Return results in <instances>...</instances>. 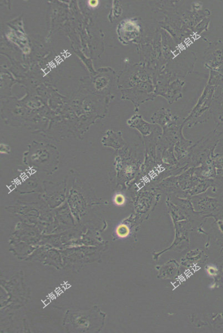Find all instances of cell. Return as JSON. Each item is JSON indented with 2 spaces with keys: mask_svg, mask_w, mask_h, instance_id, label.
<instances>
[{
  "mask_svg": "<svg viewBox=\"0 0 223 333\" xmlns=\"http://www.w3.org/2000/svg\"><path fill=\"white\" fill-rule=\"evenodd\" d=\"M116 233L118 237L124 238L129 236L130 231L129 228L126 225H121L117 228Z\"/></svg>",
  "mask_w": 223,
  "mask_h": 333,
  "instance_id": "1",
  "label": "cell"
},
{
  "mask_svg": "<svg viewBox=\"0 0 223 333\" xmlns=\"http://www.w3.org/2000/svg\"><path fill=\"white\" fill-rule=\"evenodd\" d=\"M113 201L117 206H121L125 203L126 198L122 194H116L114 197Z\"/></svg>",
  "mask_w": 223,
  "mask_h": 333,
  "instance_id": "2",
  "label": "cell"
},
{
  "mask_svg": "<svg viewBox=\"0 0 223 333\" xmlns=\"http://www.w3.org/2000/svg\"><path fill=\"white\" fill-rule=\"evenodd\" d=\"M207 272L209 276L213 277L217 275L218 270L214 266H208L207 269Z\"/></svg>",
  "mask_w": 223,
  "mask_h": 333,
  "instance_id": "3",
  "label": "cell"
},
{
  "mask_svg": "<svg viewBox=\"0 0 223 333\" xmlns=\"http://www.w3.org/2000/svg\"><path fill=\"white\" fill-rule=\"evenodd\" d=\"M97 2H98L97 1H89V4L91 6L95 7V6L97 5L98 3Z\"/></svg>",
  "mask_w": 223,
  "mask_h": 333,
  "instance_id": "4",
  "label": "cell"
}]
</instances>
